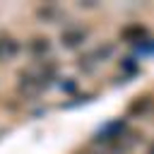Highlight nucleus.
<instances>
[{
	"label": "nucleus",
	"instance_id": "nucleus-2",
	"mask_svg": "<svg viewBox=\"0 0 154 154\" xmlns=\"http://www.w3.org/2000/svg\"><path fill=\"white\" fill-rule=\"evenodd\" d=\"M82 38H84V31H67V34L63 36V41H65V46H67V48L79 46V43H82Z\"/></svg>",
	"mask_w": 154,
	"mask_h": 154
},
{
	"label": "nucleus",
	"instance_id": "nucleus-3",
	"mask_svg": "<svg viewBox=\"0 0 154 154\" xmlns=\"http://www.w3.org/2000/svg\"><path fill=\"white\" fill-rule=\"evenodd\" d=\"M31 51H34V53H38V55H41V53H46V51H48V43H46V38H34V43H31Z\"/></svg>",
	"mask_w": 154,
	"mask_h": 154
},
{
	"label": "nucleus",
	"instance_id": "nucleus-1",
	"mask_svg": "<svg viewBox=\"0 0 154 154\" xmlns=\"http://www.w3.org/2000/svg\"><path fill=\"white\" fill-rule=\"evenodd\" d=\"M17 53H19V43H17L14 38H10V36H0V60L7 63V60H12Z\"/></svg>",
	"mask_w": 154,
	"mask_h": 154
},
{
	"label": "nucleus",
	"instance_id": "nucleus-4",
	"mask_svg": "<svg viewBox=\"0 0 154 154\" xmlns=\"http://www.w3.org/2000/svg\"><path fill=\"white\" fill-rule=\"evenodd\" d=\"M147 154H154V142H152V144L147 147Z\"/></svg>",
	"mask_w": 154,
	"mask_h": 154
}]
</instances>
